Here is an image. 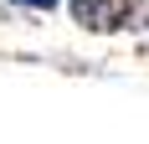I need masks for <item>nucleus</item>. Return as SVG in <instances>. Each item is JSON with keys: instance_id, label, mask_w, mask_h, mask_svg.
I'll return each mask as SVG.
<instances>
[{"instance_id": "nucleus-2", "label": "nucleus", "mask_w": 149, "mask_h": 144, "mask_svg": "<svg viewBox=\"0 0 149 144\" xmlns=\"http://www.w3.org/2000/svg\"><path fill=\"white\" fill-rule=\"evenodd\" d=\"M26 10H36V15H46V10H57V5H67V0H21Z\"/></svg>"}, {"instance_id": "nucleus-1", "label": "nucleus", "mask_w": 149, "mask_h": 144, "mask_svg": "<svg viewBox=\"0 0 149 144\" xmlns=\"http://www.w3.org/2000/svg\"><path fill=\"white\" fill-rule=\"evenodd\" d=\"M67 10L82 31H123L129 21L139 15V0H67Z\"/></svg>"}]
</instances>
